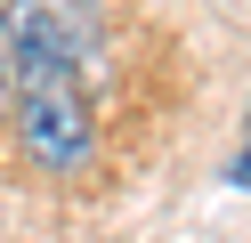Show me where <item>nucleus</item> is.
<instances>
[{"label": "nucleus", "mask_w": 251, "mask_h": 243, "mask_svg": "<svg viewBox=\"0 0 251 243\" xmlns=\"http://www.w3.org/2000/svg\"><path fill=\"white\" fill-rule=\"evenodd\" d=\"M8 57H17L25 89L33 81H73L81 57L98 49V8L89 0H17L8 8Z\"/></svg>", "instance_id": "1"}, {"label": "nucleus", "mask_w": 251, "mask_h": 243, "mask_svg": "<svg viewBox=\"0 0 251 243\" xmlns=\"http://www.w3.org/2000/svg\"><path fill=\"white\" fill-rule=\"evenodd\" d=\"M17 138L33 154V170H81L98 154V122H89V97L73 81H33L17 97Z\"/></svg>", "instance_id": "2"}, {"label": "nucleus", "mask_w": 251, "mask_h": 243, "mask_svg": "<svg viewBox=\"0 0 251 243\" xmlns=\"http://www.w3.org/2000/svg\"><path fill=\"white\" fill-rule=\"evenodd\" d=\"M17 106V57H8V49H0V113Z\"/></svg>", "instance_id": "3"}, {"label": "nucleus", "mask_w": 251, "mask_h": 243, "mask_svg": "<svg viewBox=\"0 0 251 243\" xmlns=\"http://www.w3.org/2000/svg\"><path fill=\"white\" fill-rule=\"evenodd\" d=\"M235 178H243V187H251V146H243V162H235Z\"/></svg>", "instance_id": "4"}]
</instances>
